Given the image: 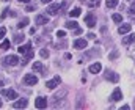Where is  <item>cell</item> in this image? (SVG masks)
<instances>
[{
	"instance_id": "22",
	"label": "cell",
	"mask_w": 135,
	"mask_h": 110,
	"mask_svg": "<svg viewBox=\"0 0 135 110\" xmlns=\"http://www.w3.org/2000/svg\"><path fill=\"white\" fill-rule=\"evenodd\" d=\"M66 28H77V22L75 21H69L66 24Z\"/></svg>"
},
{
	"instance_id": "24",
	"label": "cell",
	"mask_w": 135,
	"mask_h": 110,
	"mask_svg": "<svg viewBox=\"0 0 135 110\" xmlns=\"http://www.w3.org/2000/svg\"><path fill=\"white\" fill-rule=\"evenodd\" d=\"M5 35H6V28L5 27H0V39H3Z\"/></svg>"
},
{
	"instance_id": "1",
	"label": "cell",
	"mask_w": 135,
	"mask_h": 110,
	"mask_svg": "<svg viewBox=\"0 0 135 110\" xmlns=\"http://www.w3.org/2000/svg\"><path fill=\"white\" fill-rule=\"evenodd\" d=\"M17 52H19V54H22V55H25V58L22 60V65H25L30 58H33V55H35L30 42H27V44H24V46H19V47H17Z\"/></svg>"
},
{
	"instance_id": "32",
	"label": "cell",
	"mask_w": 135,
	"mask_h": 110,
	"mask_svg": "<svg viewBox=\"0 0 135 110\" xmlns=\"http://www.w3.org/2000/svg\"><path fill=\"white\" fill-rule=\"evenodd\" d=\"M41 2H42V3H50L52 0H41Z\"/></svg>"
},
{
	"instance_id": "30",
	"label": "cell",
	"mask_w": 135,
	"mask_h": 110,
	"mask_svg": "<svg viewBox=\"0 0 135 110\" xmlns=\"http://www.w3.org/2000/svg\"><path fill=\"white\" fill-rule=\"evenodd\" d=\"M129 13H131V14H135V3L132 5V6H131V9H129Z\"/></svg>"
},
{
	"instance_id": "2",
	"label": "cell",
	"mask_w": 135,
	"mask_h": 110,
	"mask_svg": "<svg viewBox=\"0 0 135 110\" xmlns=\"http://www.w3.org/2000/svg\"><path fill=\"white\" fill-rule=\"evenodd\" d=\"M61 8H65V5L54 3V5H50V6L47 8V13H49L50 16H55V14H58V13H60V9H61Z\"/></svg>"
},
{
	"instance_id": "26",
	"label": "cell",
	"mask_w": 135,
	"mask_h": 110,
	"mask_svg": "<svg viewBox=\"0 0 135 110\" xmlns=\"http://www.w3.org/2000/svg\"><path fill=\"white\" fill-rule=\"evenodd\" d=\"M24 35H17V36L14 38V41H16V42H22V41H24Z\"/></svg>"
},
{
	"instance_id": "17",
	"label": "cell",
	"mask_w": 135,
	"mask_h": 110,
	"mask_svg": "<svg viewBox=\"0 0 135 110\" xmlns=\"http://www.w3.org/2000/svg\"><path fill=\"white\" fill-rule=\"evenodd\" d=\"M80 14H82V9H80L79 6H77V8H74L72 11H69V16H71V17H79Z\"/></svg>"
},
{
	"instance_id": "12",
	"label": "cell",
	"mask_w": 135,
	"mask_h": 110,
	"mask_svg": "<svg viewBox=\"0 0 135 110\" xmlns=\"http://www.w3.org/2000/svg\"><path fill=\"white\" fill-rule=\"evenodd\" d=\"M86 46H88V42L85 39H75L74 41V47L75 49H86Z\"/></svg>"
},
{
	"instance_id": "23",
	"label": "cell",
	"mask_w": 135,
	"mask_h": 110,
	"mask_svg": "<svg viewBox=\"0 0 135 110\" xmlns=\"http://www.w3.org/2000/svg\"><path fill=\"white\" fill-rule=\"evenodd\" d=\"M112 19H113L115 22H121V21H123V17H121V14H113V16H112Z\"/></svg>"
},
{
	"instance_id": "4",
	"label": "cell",
	"mask_w": 135,
	"mask_h": 110,
	"mask_svg": "<svg viewBox=\"0 0 135 110\" xmlns=\"http://www.w3.org/2000/svg\"><path fill=\"white\" fill-rule=\"evenodd\" d=\"M24 83H27V85H36L38 83V77L35 75V74H25L24 75Z\"/></svg>"
},
{
	"instance_id": "15",
	"label": "cell",
	"mask_w": 135,
	"mask_h": 110,
	"mask_svg": "<svg viewBox=\"0 0 135 110\" xmlns=\"http://www.w3.org/2000/svg\"><path fill=\"white\" fill-rule=\"evenodd\" d=\"M101 69H102L101 63H93V65L90 66V73H91V74H98Z\"/></svg>"
},
{
	"instance_id": "20",
	"label": "cell",
	"mask_w": 135,
	"mask_h": 110,
	"mask_svg": "<svg viewBox=\"0 0 135 110\" xmlns=\"http://www.w3.org/2000/svg\"><path fill=\"white\" fill-rule=\"evenodd\" d=\"M27 24H28V19L25 17V19H22V21L17 24V28H24V27H27Z\"/></svg>"
},
{
	"instance_id": "5",
	"label": "cell",
	"mask_w": 135,
	"mask_h": 110,
	"mask_svg": "<svg viewBox=\"0 0 135 110\" xmlns=\"http://www.w3.org/2000/svg\"><path fill=\"white\" fill-rule=\"evenodd\" d=\"M3 61H5L6 65H9V66H16L21 60H19V57H16V55H8V57L3 58Z\"/></svg>"
},
{
	"instance_id": "14",
	"label": "cell",
	"mask_w": 135,
	"mask_h": 110,
	"mask_svg": "<svg viewBox=\"0 0 135 110\" xmlns=\"http://www.w3.org/2000/svg\"><path fill=\"white\" fill-rule=\"evenodd\" d=\"M36 24H38V25H46V24H49V19H47L46 16L39 14V16H36Z\"/></svg>"
},
{
	"instance_id": "6",
	"label": "cell",
	"mask_w": 135,
	"mask_h": 110,
	"mask_svg": "<svg viewBox=\"0 0 135 110\" xmlns=\"http://www.w3.org/2000/svg\"><path fill=\"white\" fill-rule=\"evenodd\" d=\"M60 82H61V79L58 77V75H55L52 80H49V82H46V87L49 88V90H54V88H57L58 85H60Z\"/></svg>"
},
{
	"instance_id": "29",
	"label": "cell",
	"mask_w": 135,
	"mask_h": 110,
	"mask_svg": "<svg viewBox=\"0 0 135 110\" xmlns=\"http://www.w3.org/2000/svg\"><path fill=\"white\" fill-rule=\"evenodd\" d=\"M99 5V0H91V6H98Z\"/></svg>"
},
{
	"instance_id": "10",
	"label": "cell",
	"mask_w": 135,
	"mask_h": 110,
	"mask_svg": "<svg viewBox=\"0 0 135 110\" xmlns=\"http://www.w3.org/2000/svg\"><path fill=\"white\" fill-rule=\"evenodd\" d=\"M131 30H132V25H131V24H123V25H119L118 33H119V35H126V33H129Z\"/></svg>"
},
{
	"instance_id": "36",
	"label": "cell",
	"mask_w": 135,
	"mask_h": 110,
	"mask_svg": "<svg viewBox=\"0 0 135 110\" xmlns=\"http://www.w3.org/2000/svg\"><path fill=\"white\" fill-rule=\"evenodd\" d=\"M129 2H132V0H129Z\"/></svg>"
},
{
	"instance_id": "11",
	"label": "cell",
	"mask_w": 135,
	"mask_h": 110,
	"mask_svg": "<svg viewBox=\"0 0 135 110\" xmlns=\"http://www.w3.org/2000/svg\"><path fill=\"white\" fill-rule=\"evenodd\" d=\"M110 99H112V101H121V99H123V93H121V90H119V88H115V91L112 93Z\"/></svg>"
},
{
	"instance_id": "8",
	"label": "cell",
	"mask_w": 135,
	"mask_h": 110,
	"mask_svg": "<svg viewBox=\"0 0 135 110\" xmlns=\"http://www.w3.org/2000/svg\"><path fill=\"white\" fill-rule=\"evenodd\" d=\"M2 96H5L8 99H17V93L14 90H2Z\"/></svg>"
},
{
	"instance_id": "21",
	"label": "cell",
	"mask_w": 135,
	"mask_h": 110,
	"mask_svg": "<svg viewBox=\"0 0 135 110\" xmlns=\"http://www.w3.org/2000/svg\"><path fill=\"white\" fill-rule=\"evenodd\" d=\"M9 46H11V42H9L8 39H5V41L2 42V46H0V49H3V50H6V49H9Z\"/></svg>"
},
{
	"instance_id": "31",
	"label": "cell",
	"mask_w": 135,
	"mask_h": 110,
	"mask_svg": "<svg viewBox=\"0 0 135 110\" xmlns=\"http://www.w3.org/2000/svg\"><path fill=\"white\" fill-rule=\"evenodd\" d=\"M96 36V35H94V33H88V38H90V39H93V38Z\"/></svg>"
},
{
	"instance_id": "18",
	"label": "cell",
	"mask_w": 135,
	"mask_h": 110,
	"mask_svg": "<svg viewBox=\"0 0 135 110\" xmlns=\"http://www.w3.org/2000/svg\"><path fill=\"white\" fill-rule=\"evenodd\" d=\"M33 71H36V73H42V63H41V61L33 63Z\"/></svg>"
},
{
	"instance_id": "25",
	"label": "cell",
	"mask_w": 135,
	"mask_h": 110,
	"mask_svg": "<svg viewBox=\"0 0 135 110\" xmlns=\"http://www.w3.org/2000/svg\"><path fill=\"white\" fill-rule=\"evenodd\" d=\"M41 57H42V58H47V57H49V50L42 49V50H41Z\"/></svg>"
},
{
	"instance_id": "28",
	"label": "cell",
	"mask_w": 135,
	"mask_h": 110,
	"mask_svg": "<svg viewBox=\"0 0 135 110\" xmlns=\"http://www.w3.org/2000/svg\"><path fill=\"white\" fill-rule=\"evenodd\" d=\"M8 16V9H3V13H2V19H5Z\"/></svg>"
},
{
	"instance_id": "3",
	"label": "cell",
	"mask_w": 135,
	"mask_h": 110,
	"mask_svg": "<svg viewBox=\"0 0 135 110\" xmlns=\"http://www.w3.org/2000/svg\"><path fill=\"white\" fill-rule=\"evenodd\" d=\"M85 24H86L90 28L96 27V16H94L93 13H88V14L85 16Z\"/></svg>"
},
{
	"instance_id": "27",
	"label": "cell",
	"mask_w": 135,
	"mask_h": 110,
	"mask_svg": "<svg viewBox=\"0 0 135 110\" xmlns=\"http://www.w3.org/2000/svg\"><path fill=\"white\" fill-rule=\"evenodd\" d=\"M57 36H58V38H65V36H66V33H65L63 30H58V32H57Z\"/></svg>"
},
{
	"instance_id": "7",
	"label": "cell",
	"mask_w": 135,
	"mask_h": 110,
	"mask_svg": "<svg viewBox=\"0 0 135 110\" xmlns=\"http://www.w3.org/2000/svg\"><path fill=\"white\" fill-rule=\"evenodd\" d=\"M35 107H36V109H46V107H47V99L42 98V96L36 98V101H35Z\"/></svg>"
},
{
	"instance_id": "19",
	"label": "cell",
	"mask_w": 135,
	"mask_h": 110,
	"mask_svg": "<svg viewBox=\"0 0 135 110\" xmlns=\"http://www.w3.org/2000/svg\"><path fill=\"white\" fill-rule=\"evenodd\" d=\"M105 5H107V8H115L118 5V0H107Z\"/></svg>"
},
{
	"instance_id": "34",
	"label": "cell",
	"mask_w": 135,
	"mask_h": 110,
	"mask_svg": "<svg viewBox=\"0 0 135 110\" xmlns=\"http://www.w3.org/2000/svg\"><path fill=\"white\" fill-rule=\"evenodd\" d=\"M0 107H2V101H0Z\"/></svg>"
},
{
	"instance_id": "35",
	"label": "cell",
	"mask_w": 135,
	"mask_h": 110,
	"mask_svg": "<svg viewBox=\"0 0 135 110\" xmlns=\"http://www.w3.org/2000/svg\"><path fill=\"white\" fill-rule=\"evenodd\" d=\"M3 2H8V0H3Z\"/></svg>"
},
{
	"instance_id": "9",
	"label": "cell",
	"mask_w": 135,
	"mask_h": 110,
	"mask_svg": "<svg viewBox=\"0 0 135 110\" xmlns=\"http://www.w3.org/2000/svg\"><path fill=\"white\" fill-rule=\"evenodd\" d=\"M105 79H107L108 82H115V83H116V82L119 80V75L116 73H113V71H107V73H105Z\"/></svg>"
},
{
	"instance_id": "16",
	"label": "cell",
	"mask_w": 135,
	"mask_h": 110,
	"mask_svg": "<svg viewBox=\"0 0 135 110\" xmlns=\"http://www.w3.org/2000/svg\"><path fill=\"white\" fill-rule=\"evenodd\" d=\"M134 41H135V33H131V35H127V36L123 39V44L127 46V44H131V42H134Z\"/></svg>"
},
{
	"instance_id": "13",
	"label": "cell",
	"mask_w": 135,
	"mask_h": 110,
	"mask_svg": "<svg viewBox=\"0 0 135 110\" xmlns=\"http://www.w3.org/2000/svg\"><path fill=\"white\" fill-rule=\"evenodd\" d=\"M27 106H28V101H27V99H21V101H16V102L13 104L14 109H25Z\"/></svg>"
},
{
	"instance_id": "33",
	"label": "cell",
	"mask_w": 135,
	"mask_h": 110,
	"mask_svg": "<svg viewBox=\"0 0 135 110\" xmlns=\"http://www.w3.org/2000/svg\"><path fill=\"white\" fill-rule=\"evenodd\" d=\"M19 2H22V3H28L30 0H19Z\"/></svg>"
}]
</instances>
